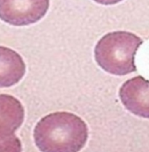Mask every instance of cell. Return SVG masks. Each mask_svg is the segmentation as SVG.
Returning <instances> with one entry per match:
<instances>
[{
    "label": "cell",
    "mask_w": 149,
    "mask_h": 152,
    "mask_svg": "<svg viewBox=\"0 0 149 152\" xmlns=\"http://www.w3.org/2000/svg\"><path fill=\"white\" fill-rule=\"evenodd\" d=\"M50 0H0V19L14 26L37 23L46 14Z\"/></svg>",
    "instance_id": "cell-3"
},
{
    "label": "cell",
    "mask_w": 149,
    "mask_h": 152,
    "mask_svg": "<svg viewBox=\"0 0 149 152\" xmlns=\"http://www.w3.org/2000/svg\"><path fill=\"white\" fill-rule=\"evenodd\" d=\"M121 103L129 112L149 119V80L142 76L127 80L119 88Z\"/></svg>",
    "instance_id": "cell-4"
},
{
    "label": "cell",
    "mask_w": 149,
    "mask_h": 152,
    "mask_svg": "<svg viewBox=\"0 0 149 152\" xmlns=\"http://www.w3.org/2000/svg\"><path fill=\"white\" fill-rule=\"evenodd\" d=\"M93 1L102 5H113V4H119L123 0H93Z\"/></svg>",
    "instance_id": "cell-8"
},
{
    "label": "cell",
    "mask_w": 149,
    "mask_h": 152,
    "mask_svg": "<svg viewBox=\"0 0 149 152\" xmlns=\"http://www.w3.org/2000/svg\"><path fill=\"white\" fill-rule=\"evenodd\" d=\"M0 152H22L21 141L17 136L0 142Z\"/></svg>",
    "instance_id": "cell-7"
},
{
    "label": "cell",
    "mask_w": 149,
    "mask_h": 152,
    "mask_svg": "<svg viewBox=\"0 0 149 152\" xmlns=\"http://www.w3.org/2000/svg\"><path fill=\"white\" fill-rule=\"evenodd\" d=\"M25 120V108L16 97L0 94V142L15 135Z\"/></svg>",
    "instance_id": "cell-5"
},
{
    "label": "cell",
    "mask_w": 149,
    "mask_h": 152,
    "mask_svg": "<svg viewBox=\"0 0 149 152\" xmlns=\"http://www.w3.org/2000/svg\"><path fill=\"white\" fill-rule=\"evenodd\" d=\"M33 137L41 152H79L86 144L88 128L73 113L55 112L37 123Z\"/></svg>",
    "instance_id": "cell-1"
},
{
    "label": "cell",
    "mask_w": 149,
    "mask_h": 152,
    "mask_svg": "<svg viewBox=\"0 0 149 152\" xmlns=\"http://www.w3.org/2000/svg\"><path fill=\"white\" fill-rule=\"evenodd\" d=\"M25 63L16 51L0 46V88L18 83L25 75Z\"/></svg>",
    "instance_id": "cell-6"
},
{
    "label": "cell",
    "mask_w": 149,
    "mask_h": 152,
    "mask_svg": "<svg viewBox=\"0 0 149 152\" xmlns=\"http://www.w3.org/2000/svg\"><path fill=\"white\" fill-rule=\"evenodd\" d=\"M142 39L133 32L118 31L103 36L94 48L100 67L113 75L123 76L136 71L135 55Z\"/></svg>",
    "instance_id": "cell-2"
}]
</instances>
